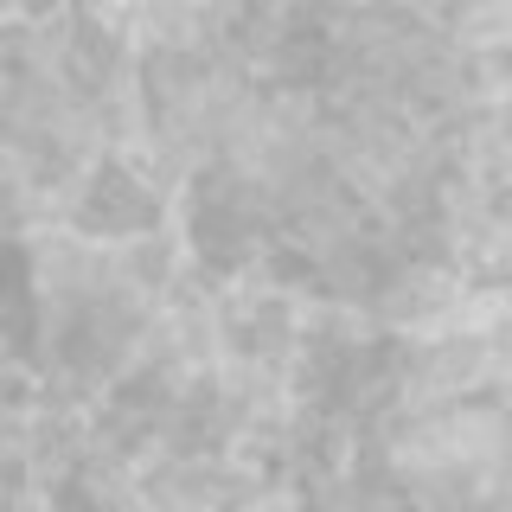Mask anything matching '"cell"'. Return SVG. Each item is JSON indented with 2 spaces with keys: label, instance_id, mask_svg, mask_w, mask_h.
<instances>
[{
  "label": "cell",
  "instance_id": "cell-1",
  "mask_svg": "<svg viewBox=\"0 0 512 512\" xmlns=\"http://www.w3.org/2000/svg\"><path fill=\"white\" fill-rule=\"evenodd\" d=\"M71 218L90 237H148L160 224V199L141 186V173L128 160H96L77 205H71Z\"/></svg>",
  "mask_w": 512,
  "mask_h": 512
},
{
  "label": "cell",
  "instance_id": "cell-2",
  "mask_svg": "<svg viewBox=\"0 0 512 512\" xmlns=\"http://www.w3.org/2000/svg\"><path fill=\"white\" fill-rule=\"evenodd\" d=\"M116 32H109L103 20H90V13H77L71 26H64V45H58V71L64 84H71L84 103H96L109 84H116Z\"/></svg>",
  "mask_w": 512,
  "mask_h": 512
},
{
  "label": "cell",
  "instance_id": "cell-3",
  "mask_svg": "<svg viewBox=\"0 0 512 512\" xmlns=\"http://www.w3.org/2000/svg\"><path fill=\"white\" fill-rule=\"evenodd\" d=\"M224 333L244 359H276L288 346V314L282 301H237V308H224Z\"/></svg>",
  "mask_w": 512,
  "mask_h": 512
}]
</instances>
